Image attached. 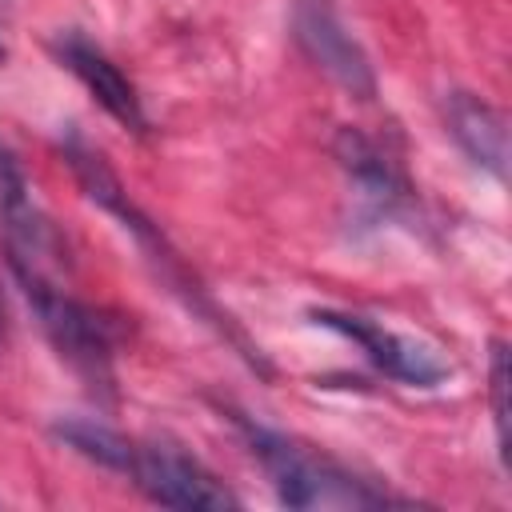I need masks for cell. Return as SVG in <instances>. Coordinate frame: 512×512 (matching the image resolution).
Masks as SVG:
<instances>
[{
    "label": "cell",
    "instance_id": "7c38bea8",
    "mask_svg": "<svg viewBox=\"0 0 512 512\" xmlns=\"http://www.w3.org/2000/svg\"><path fill=\"white\" fill-rule=\"evenodd\" d=\"M0 60H4V48H0Z\"/></svg>",
    "mask_w": 512,
    "mask_h": 512
},
{
    "label": "cell",
    "instance_id": "9c48e42d",
    "mask_svg": "<svg viewBox=\"0 0 512 512\" xmlns=\"http://www.w3.org/2000/svg\"><path fill=\"white\" fill-rule=\"evenodd\" d=\"M444 120L464 156L484 168L492 180L508 176V116L476 92H452L444 104Z\"/></svg>",
    "mask_w": 512,
    "mask_h": 512
},
{
    "label": "cell",
    "instance_id": "8992f818",
    "mask_svg": "<svg viewBox=\"0 0 512 512\" xmlns=\"http://www.w3.org/2000/svg\"><path fill=\"white\" fill-rule=\"evenodd\" d=\"M292 36L300 52L344 92L372 100L376 96V72L360 40L348 32L332 0H296L292 4Z\"/></svg>",
    "mask_w": 512,
    "mask_h": 512
},
{
    "label": "cell",
    "instance_id": "52a82bcc",
    "mask_svg": "<svg viewBox=\"0 0 512 512\" xmlns=\"http://www.w3.org/2000/svg\"><path fill=\"white\" fill-rule=\"evenodd\" d=\"M52 56L60 60V68H68L84 84V92L116 124H124L128 132H144L148 128V116H144V104H140L136 84L120 72V64H112V56L100 44H92L84 32L68 28V32H56L52 36Z\"/></svg>",
    "mask_w": 512,
    "mask_h": 512
},
{
    "label": "cell",
    "instance_id": "ba28073f",
    "mask_svg": "<svg viewBox=\"0 0 512 512\" xmlns=\"http://www.w3.org/2000/svg\"><path fill=\"white\" fill-rule=\"evenodd\" d=\"M336 160L340 168L352 176L356 192L364 196V204L380 216H396L412 204V188L404 180V172L392 164L388 152H380L376 140H368L356 128H340L336 136Z\"/></svg>",
    "mask_w": 512,
    "mask_h": 512
},
{
    "label": "cell",
    "instance_id": "30bf717a",
    "mask_svg": "<svg viewBox=\"0 0 512 512\" xmlns=\"http://www.w3.org/2000/svg\"><path fill=\"white\" fill-rule=\"evenodd\" d=\"M52 436L64 440L72 452H80L84 460L100 464V468H112V472H124L128 460H132V444L128 436H120L116 428L100 424V420H88V416H68V420H56L52 424Z\"/></svg>",
    "mask_w": 512,
    "mask_h": 512
},
{
    "label": "cell",
    "instance_id": "277c9868",
    "mask_svg": "<svg viewBox=\"0 0 512 512\" xmlns=\"http://www.w3.org/2000/svg\"><path fill=\"white\" fill-rule=\"evenodd\" d=\"M124 476H132V484L164 508H240V496L216 472L168 440L132 444Z\"/></svg>",
    "mask_w": 512,
    "mask_h": 512
},
{
    "label": "cell",
    "instance_id": "3957f363",
    "mask_svg": "<svg viewBox=\"0 0 512 512\" xmlns=\"http://www.w3.org/2000/svg\"><path fill=\"white\" fill-rule=\"evenodd\" d=\"M40 332L48 336V344L56 348V356L80 376V384L92 396L112 400L116 396V372H112V320L104 312H96L92 304L76 300L72 292H64L52 276L40 272H12Z\"/></svg>",
    "mask_w": 512,
    "mask_h": 512
},
{
    "label": "cell",
    "instance_id": "6da1fadb",
    "mask_svg": "<svg viewBox=\"0 0 512 512\" xmlns=\"http://www.w3.org/2000/svg\"><path fill=\"white\" fill-rule=\"evenodd\" d=\"M64 160H68L76 184L84 188V196H88L92 204H100L112 220H120V228L140 244V252L148 256V264L160 272V280L188 304V312H196V316H200L204 324H212L224 340H232V344L240 348V356H248L256 368H264L260 352H252V344L240 336V328H232L228 316H224V312L208 300V292L196 284V276H188L184 260L176 256V248L168 244V236L160 232V224H152V220L136 208V200L124 192V184H120V176L108 168V160H104L96 148H88L80 136H68V140H64Z\"/></svg>",
    "mask_w": 512,
    "mask_h": 512
},
{
    "label": "cell",
    "instance_id": "8fae6325",
    "mask_svg": "<svg viewBox=\"0 0 512 512\" xmlns=\"http://www.w3.org/2000/svg\"><path fill=\"white\" fill-rule=\"evenodd\" d=\"M488 396H492V420H496V444L508 460V344L492 340L488 356Z\"/></svg>",
    "mask_w": 512,
    "mask_h": 512
},
{
    "label": "cell",
    "instance_id": "5b68a950",
    "mask_svg": "<svg viewBox=\"0 0 512 512\" xmlns=\"http://www.w3.org/2000/svg\"><path fill=\"white\" fill-rule=\"evenodd\" d=\"M312 320L320 328L352 340L384 376H392V380H400L408 388H436L452 372V364L436 348H428L416 336L392 332L380 320H368V316H356V312H332V308H316Z\"/></svg>",
    "mask_w": 512,
    "mask_h": 512
},
{
    "label": "cell",
    "instance_id": "7a4b0ae2",
    "mask_svg": "<svg viewBox=\"0 0 512 512\" xmlns=\"http://www.w3.org/2000/svg\"><path fill=\"white\" fill-rule=\"evenodd\" d=\"M244 444L256 456V464L268 472L280 504L288 508H384V504H404L400 496H388L384 488H376L372 480H360L356 472H348L340 460H332L328 452L272 432L264 424H248L240 420Z\"/></svg>",
    "mask_w": 512,
    "mask_h": 512
}]
</instances>
